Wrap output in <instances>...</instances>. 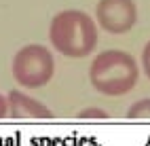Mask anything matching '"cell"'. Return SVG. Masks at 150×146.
Instances as JSON below:
<instances>
[{
	"label": "cell",
	"instance_id": "1",
	"mask_svg": "<svg viewBox=\"0 0 150 146\" xmlns=\"http://www.w3.org/2000/svg\"><path fill=\"white\" fill-rule=\"evenodd\" d=\"M49 40L62 55L85 57L97 45V26L85 11H59L49 26Z\"/></svg>",
	"mask_w": 150,
	"mask_h": 146
},
{
	"label": "cell",
	"instance_id": "5",
	"mask_svg": "<svg viewBox=\"0 0 150 146\" xmlns=\"http://www.w3.org/2000/svg\"><path fill=\"white\" fill-rule=\"evenodd\" d=\"M131 119H150V100H139L135 102L127 112Z\"/></svg>",
	"mask_w": 150,
	"mask_h": 146
},
{
	"label": "cell",
	"instance_id": "3",
	"mask_svg": "<svg viewBox=\"0 0 150 146\" xmlns=\"http://www.w3.org/2000/svg\"><path fill=\"white\" fill-rule=\"evenodd\" d=\"M55 70L53 55L42 45H28L15 55L13 74L25 87H42L51 81Z\"/></svg>",
	"mask_w": 150,
	"mask_h": 146
},
{
	"label": "cell",
	"instance_id": "6",
	"mask_svg": "<svg viewBox=\"0 0 150 146\" xmlns=\"http://www.w3.org/2000/svg\"><path fill=\"white\" fill-rule=\"evenodd\" d=\"M142 66H144V72H146V76L150 79V40L146 43L144 51H142Z\"/></svg>",
	"mask_w": 150,
	"mask_h": 146
},
{
	"label": "cell",
	"instance_id": "2",
	"mask_svg": "<svg viewBox=\"0 0 150 146\" xmlns=\"http://www.w3.org/2000/svg\"><path fill=\"white\" fill-rule=\"evenodd\" d=\"M137 64L129 53L118 49H108L99 53L91 62L89 79L91 85L104 95H125L135 87L137 83Z\"/></svg>",
	"mask_w": 150,
	"mask_h": 146
},
{
	"label": "cell",
	"instance_id": "7",
	"mask_svg": "<svg viewBox=\"0 0 150 146\" xmlns=\"http://www.w3.org/2000/svg\"><path fill=\"white\" fill-rule=\"evenodd\" d=\"M2 112H4V102L0 100V114H2Z\"/></svg>",
	"mask_w": 150,
	"mask_h": 146
},
{
	"label": "cell",
	"instance_id": "4",
	"mask_svg": "<svg viewBox=\"0 0 150 146\" xmlns=\"http://www.w3.org/2000/svg\"><path fill=\"white\" fill-rule=\"evenodd\" d=\"M97 26L110 34H125L137 21V6L133 0H99L95 6Z\"/></svg>",
	"mask_w": 150,
	"mask_h": 146
}]
</instances>
